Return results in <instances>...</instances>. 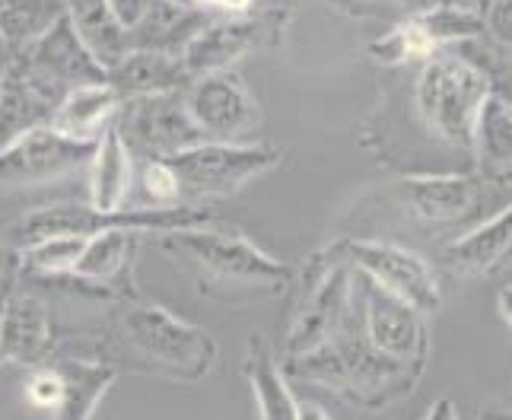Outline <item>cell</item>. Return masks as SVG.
I'll list each match as a JSON object with an SVG mask.
<instances>
[{
	"mask_svg": "<svg viewBox=\"0 0 512 420\" xmlns=\"http://www.w3.org/2000/svg\"><path fill=\"white\" fill-rule=\"evenodd\" d=\"M7 61H10V48H7V45H0V80H4Z\"/></svg>",
	"mask_w": 512,
	"mask_h": 420,
	"instance_id": "obj_41",
	"label": "cell"
},
{
	"mask_svg": "<svg viewBox=\"0 0 512 420\" xmlns=\"http://www.w3.org/2000/svg\"><path fill=\"white\" fill-rule=\"evenodd\" d=\"M280 363H284L290 379L319 385V389H328L331 395L347 401L350 408L363 411H385L395 401L414 395L423 370H427V366L385 357L366 341L357 309V290H353L350 315L328 341Z\"/></svg>",
	"mask_w": 512,
	"mask_h": 420,
	"instance_id": "obj_2",
	"label": "cell"
},
{
	"mask_svg": "<svg viewBox=\"0 0 512 420\" xmlns=\"http://www.w3.org/2000/svg\"><path fill=\"white\" fill-rule=\"evenodd\" d=\"M379 207L395 214L401 226L427 236H446L471 230L490 214H497L509 198V185L490 182L478 172L446 175H401L379 191Z\"/></svg>",
	"mask_w": 512,
	"mask_h": 420,
	"instance_id": "obj_4",
	"label": "cell"
},
{
	"mask_svg": "<svg viewBox=\"0 0 512 420\" xmlns=\"http://www.w3.org/2000/svg\"><path fill=\"white\" fill-rule=\"evenodd\" d=\"M55 109H58V102L13 61V51H10L4 80H0V150L13 144L16 137L51 125Z\"/></svg>",
	"mask_w": 512,
	"mask_h": 420,
	"instance_id": "obj_19",
	"label": "cell"
},
{
	"mask_svg": "<svg viewBox=\"0 0 512 420\" xmlns=\"http://www.w3.org/2000/svg\"><path fill=\"white\" fill-rule=\"evenodd\" d=\"M242 373L249 379L258 420H296L299 398L290 389V376L284 370V363L277 360L274 347L264 338L258 335L249 338Z\"/></svg>",
	"mask_w": 512,
	"mask_h": 420,
	"instance_id": "obj_22",
	"label": "cell"
},
{
	"mask_svg": "<svg viewBox=\"0 0 512 420\" xmlns=\"http://www.w3.org/2000/svg\"><path fill=\"white\" fill-rule=\"evenodd\" d=\"M179 179L182 204H210L242 191L249 182L268 175L284 163V150L268 144H223V140H204V144L182 150L166 160Z\"/></svg>",
	"mask_w": 512,
	"mask_h": 420,
	"instance_id": "obj_7",
	"label": "cell"
},
{
	"mask_svg": "<svg viewBox=\"0 0 512 420\" xmlns=\"http://www.w3.org/2000/svg\"><path fill=\"white\" fill-rule=\"evenodd\" d=\"M420 420H462V414H458V408L452 405L449 398H439L436 405L427 414H423Z\"/></svg>",
	"mask_w": 512,
	"mask_h": 420,
	"instance_id": "obj_35",
	"label": "cell"
},
{
	"mask_svg": "<svg viewBox=\"0 0 512 420\" xmlns=\"http://www.w3.org/2000/svg\"><path fill=\"white\" fill-rule=\"evenodd\" d=\"M115 131L134 160H169L207 140L188 112L185 90L121 99Z\"/></svg>",
	"mask_w": 512,
	"mask_h": 420,
	"instance_id": "obj_8",
	"label": "cell"
},
{
	"mask_svg": "<svg viewBox=\"0 0 512 420\" xmlns=\"http://www.w3.org/2000/svg\"><path fill=\"white\" fill-rule=\"evenodd\" d=\"M436 4L458 7V10H478V7H481V0H436Z\"/></svg>",
	"mask_w": 512,
	"mask_h": 420,
	"instance_id": "obj_39",
	"label": "cell"
},
{
	"mask_svg": "<svg viewBox=\"0 0 512 420\" xmlns=\"http://www.w3.org/2000/svg\"><path fill=\"white\" fill-rule=\"evenodd\" d=\"M137 163V175L134 182L140 185V195H144V204L140 207H175L182 204L179 198V179L166 160H134Z\"/></svg>",
	"mask_w": 512,
	"mask_h": 420,
	"instance_id": "obj_29",
	"label": "cell"
},
{
	"mask_svg": "<svg viewBox=\"0 0 512 420\" xmlns=\"http://www.w3.org/2000/svg\"><path fill=\"white\" fill-rule=\"evenodd\" d=\"M121 96L109 83H83L74 86L51 115V128L83 140V144H99V137L115 125Z\"/></svg>",
	"mask_w": 512,
	"mask_h": 420,
	"instance_id": "obj_24",
	"label": "cell"
},
{
	"mask_svg": "<svg viewBox=\"0 0 512 420\" xmlns=\"http://www.w3.org/2000/svg\"><path fill=\"white\" fill-rule=\"evenodd\" d=\"M255 7H258V0H217L214 16H242V13H252Z\"/></svg>",
	"mask_w": 512,
	"mask_h": 420,
	"instance_id": "obj_34",
	"label": "cell"
},
{
	"mask_svg": "<svg viewBox=\"0 0 512 420\" xmlns=\"http://www.w3.org/2000/svg\"><path fill=\"white\" fill-rule=\"evenodd\" d=\"M0 366H4V357H0Z\"/></svg>",
	"mask_w": 512,
	"mask_h": 420,
	"instance_id": "obj_44",
	"label": "cell"
},
{
	"mask_svg": "<svg viewBox=\"0 0 512 420\" xmlns=\"http://www.w3.org/2000/svg\"><path fill=\"white\" fill-rule=\"evenodd\" d=\"M156 249L166 252L182 271H188L204 296L220 303H245L252 296H271L293 284L296 268L290 261L264 252L236 226H191L153 236Z\"/></svg>",
	"mask_w": 512,
	"mask_h": 420,
	"instance_id": "obj_3",
	"label": "cell"
},
{
	"mask_svg": "<svg viewBox=\"0 0 512 420\" xmlns=\"http://www.w3.org/2000/svg\"><path fill=\"white\" fill-rule=\"evenodd\" d=\"M61 350V331L39 290L7 284L0 293V357L35 370Z\"/></svg>",
	"mask_w": 512,
	"mask_h": 420,
	"instance_id": "obj_15",
	"label": "cell"
},
{
	"mask_svg": "<svg viewBox=\"0 0 512 420\" xmlns=\"http://www.w3.org/2000/svg\"><path fill=\"white\" fill-rule=\"evenodd\" d=\"M341 252L353 271L376 280L382 290L401 296L417 312L433 315L443 306V293H439L433 265L420 252L408 249V245L373 236H344Z\"/></svg>",
	"mask_w": 512,
	"mask_h": 420,
	"instance_id": "obj_11",
	"label": "cell"
},
{
	"mask_svg": "<svg viewBox=\"0 0 512 420\" xmlns=\"http://www.w3.org/2000/svg\"><path fill=\"white\" fill-rule=\"evenodd\" d=\"M13 61L42 86V90L61 102L74 86L83 83H109L105 67L93 58V51L83 45L77 29L70 26L67 16L51 23L39 39H32L23 48H10Z\"/></svg>",
	"mask_w": 512,
	"mask_h": 420,
	"instance_id": "obj_14",
	"label": "cell"
},
{
	"mask_svg": "<svg viewBox=\"0 0 512 420\" xmlns=\"http://www.w3.org/2000/svg\"><path fill=\"white\" fill-rule=\"evenodd\" d=\"M284 29L287 10L280 7H255L252 13L242 16H210L207 26L182 51V61L191 77L233 70L242 58L255 55V51L280 45Z\"/></svg>",
	"mask_w": 512,
	"mask_h": 420,
	"instance_id": "obj_10",
	"label": "cell"
},
{
	"mask_svg": "<svg viewBox=\"0 0 512 420\" xmlns=\"http://www.w3.org/2000/svg\"><path fill=\"white\" fill-rule=\"evenodd\" d=\"M4 287H7V284H4V271H0V293H4Z\"/></svg>",
	"mask_w": 512,
	"mask_h": 420,
	"instance_id": "obj_43",
	"label": "cell"
},
{
	"mask_svg": "<svg viewBox=\"0 0 512 420\" xmlns=\"http://www.w3.org/2000/svg\"><path fill=\"white\" fill-rule=\"evenodd\" d=\"M478 16L484 23V35L512 51V0H481Z\"/></svg>",
	"mask_w": 512,
	"mask_h": 420,
	"instance_id": "obj_32",
	"label": "cell"
},
{
	"mask_svg": "<svg viewBox=\"0 0 512 420\" xmlns=\"http://www.w3.org/2000/svg\"><path fill=\"white\" fill-rule=\"evenodd\" d=\"M137 245H140V236L128 233V230H105L96 236H86V245H83V252L77 258L74 271H70V277H77L83 284L115 296V300L118 296H134V293H140L131 284Z\"/></svg>",
	"mask_w": 512,
	"mask_h": 420,
	"instance_id": "obj_17",
	"label": "cell"
},
{
	"mask_svg": "<svg viewBox=\"0 0 512 420\" xmlns=\"http://www.w3.org/2000/svg\"><path fill=\"white\" fill-rule=\"evenodd\" d=\"M474 172L512 188V102L493 93L484 99L471 150Z\"/></svg>",
	"mask_w": 512,
	"mask_h": 420,
	"instance_id": "obj_25",
	"label": "cell"
},
{
	"mask_svg": "<svg viewBox=\"0 0 512 420\" xmlns=\"http://www.w3.org/2000/svg\"><path fill=\"white\" fill-rule=\"evenodd\" d=\"M64 16L77 29L83 45L93 51V58L109 70L128 55V32L115 23V16L105 0H61Z\"/></svg>",
	"mask_w": 512,
	"mask_h": 420,
	"instance_id": "obj_26",
	"label": "cell"
},
{
	"mask_svg": "<svg viewBox=\"0 0 512 420\" xmlns=\"http://www.w3.org/2000/svg\"><path fill=\"white\" fill-rule=\"evenodd\" d=\"M210 20V13L194 10L172 0H153L147 16L128 32V51H160V55L182 58L188 42Z\"/></svg>",
	"mask_w": 512,
	"mask_h": 420,
	"instance_id": "obj_21",
	"label": "cell"
},
{
	"mask_svg": "<svg viewBox=\"0 0 512 420\" xmlns=\"http://www.w3.org/2000/svg\"><path fill=\"white\" fill-rule=\"evenodd\" d=\"M509 252H512V201H506L497 214H490L462 236H455L443 255L449 271L462 277H481L503 265Z\"/></svg>",
	"mask_w": 512,
	"mask_h": 420,
	"instance_id": "obj_18",
	"label": "cell"
},
{
	"mask_svg": "<svg viewBox=\"0 0 512 420\" xmlns=\"http://www.w3.org/2000/svg\"><path fill=\"white\" fill-rule=\"evenodd\" d=\"M109 4V10H112V16H115V23L125 29V32H131L140 20L147 16V10H150V4L153 0H105Z\"/></svg>",
	"mask_w": 512,
	"mask_h": 420,
	"instance_id": "obj_33",
	"label": "cell"
},
{
	"mask_svg": "<svg viewBox=\"0 0 512 420\" xmlns=\"http://www.w3.org/2000/svg\"><path fill=\"white\" fill-rule=\"evenodd\" d=\"M0 45H4V42H0Z\"/></svg>",
	"mask_w": 512,
	"mask_h": 420,
	"instance_id": "obj_46",
	"label": "cell"
},
{
	"mask_svg": "<svg viewBox=\"0 0 512 420\" xmlns=\"http://www.w3.org/2000/svg\"><path fill=\"white\" fill-rule=\"evenodd\" d=\"M134 191V156L125 140L118 137L115 125L99 137L96 153L86 169V204L99 210H118L131 204Z\"/></svg>",
	"mask_w": 512,
	"mask_h": 420,
	"instance_id": "obj_23",
	"label": "cell"
},
{
	"mask_svg": "<svg viewBox=\"0 0 512 420\" xmlns=\"http://www.w3.org/2000/svg\"><path fill=\"white\" fill-rule=\"evenodd\" d=\"M51 366L58 370L61 379V395L58 405L48 417L51 420H93L102 408V398L112 392L118 379V370L112 363L86 354H70V350H58L51 357Z\"/></svg>",
	"mask_w": 512,
	"mask_h": 420,
	"instance_id": "obj_16",
	"label": "cell"
},
{
	"mask_svg": "<svg viewBox=\"0 0 512 420\" xmlns=\"http://www.w3.org/2000/svg\"><path fill=\"white\" fill-rule=\"evenodd\" d=\"M61 16V0H0V42L7 48H23Z\"/></svg>",
	"mask_w": 512,
	"mask_h": 420,
	"instance_id": "obj_28",
	"label": "cell"
},
{
	"mask_svg": "<svg viewBox=\"0 0 512 420\" xmlns=\"http://www.w3.org/2000/svg\"><path fill=\"white\" fill-rule=\"evenodd\" d=\"M474 420H481V417H474Z\"/></svg>",
	"mask_w": 512,
	"mask_h": 420,
	"instance_id": "obj_45",
	"label": "cell"
},
{
	"mask_svg": "<svg viewBox=\"0 0 512 420\" xmlns=\"http://www.w3.org/2000/svg\"><path fill=\"white\" fill-rule=\"evenodd\" d=\"M86 245V236H45L32 245L16 249V274L20 280H51V277H64L74 271L77 258Z\"/></svg>",
	"mask_w": 512,
	"mask_h": 420,
	"instance_id": "obj_27",
	"label": "cell"
},
{
	"mask_svg": "<svg viewBox=\"0 0 512 420\" xmlns=\"http://www.w3.org/2000/svg\"><path fill=\"white\" fill-rule=\"evenodd\" d=\"M172 4H185V7H191V0H172ZM194 10H198V7H194Z\"/></svg>",
	"mask_w": 512,
	"mask_h": 420,
	"instance_id": "obj_42",
	"label": "cell"
},
{
	"mask_svg": "<svg viewBox=\"0 0 512 420\" xmlns=\"http://www.w3.org/2000/svg\"><path fill=\"white\" fill-rule=\"evenodd\" d=\"M185 105L207 140L252 144L261 128V109L236 70H214L185 86Z\"/></svg>",
	"mask_w": 512,
	"mask_h": 420,
	"instance_id": "obj_13",
	"label": "cell"
},
{
	"mask_svg": "<svg viewBox=\"0 0 512 420\" xmlns=\"http://www.w3.org/2000/svg\"><path fill=\"white\" fill-rule=\"evenodd\" d=\"M112 90L121 99L131 96H156V93H179L194 80L182 58L160 55V51H128L115 67L105 70Z\"/></svg>",
	"mask_w": 512,
	"mask_h": 420,
	"instance_id": "obj_20",
	"label": "cell"
},
{
	"mask_svg": "<svg viewBox=\"0 0 512 420\" xmlns=\"http://www.w3.org/2000/svg\"><path fill=\"white\" fill-rule=\"evenodd\" d=\"M96 144H83L51 125L35 128L0 150V191H42L86 175Z\"/></svg>",
	"mask_w": 512,
	"mask_h": 420,
	"instance_id": "obj_9",
	"label": "cell"
},
{
	"mask_svg": "<svg viewBox=\"0 0 512 420\" xmlns=\"http://www.w3.org/2000/svg\"><path fill=\"white\" fill-rule=\"evenodd\" d=\"M58 395H61V379H58L55 366H51V360L42 363V366H35V370H29L26 385H23V398H26V405L32 411L51 414L58 405Z\"/></svg>",
	"mask_w": 512,
	"mask_h": 420,
	"instance_id": "obj_31",
	"label": "cell"
},
{
	"mask_svg": "<svg viewBox=\"0 0 512 420\" xmlns=\"http://www.w3.org/2000/svg\"><path fill=\"white\" fill-rule=\"evenodd\" d=\"M497 309H500L503 319L512 325V284H509V287H503V290L497 293Z\"/></svg>",
	"mask_w": 512,
	"mask_h": 420,
	"instance_id": "obj_37",
	"label": "cell"
},
{
	"mask_svg": "<svg viewBox=\"0 0 512 420\" xmlns=\"http://www.w3.org/2000/svg\"><path fill=\"white\" fill-rule=\"evenodd\" d=\"M191 7H198V10H204V13L214 16V10H217V0H191Z\"/></svg>",
	"mask_w": 512,
	"mask_h": 420,
	"instance_id": "obj_40",
	"label": "cell"
},
{
	"mask_svg": "<svg viewBox=\"0 0 512 420\" xmlns=\"http://www.w3.org/2000/svg\"><path fill=\"white\" fill-rule=\"evenodd\" d=\"M217 223V214L207 204H175V207H140L128 204L118 210H99L80 201H58L35 207L13 226V252L45 236H96L105 230H128L137 236H163L172 230Z\"/></svg>",
	"mask_w": 512,
	"mask_h": 420,
	"instance_id": "obj_6",
	"label": "cell"
},
{
	"mask_svg": "<svg viewBox=\"0 0 512 420\" xmlns=\"http://www.w3.org/2000/svg\"><path fill=\"white\" fill-rule=\"evenodd\" d=\"M478 417L481 420H512V408H487Z\"/></svg>",
	"mask_w": 512,
	"mask_h": 420,
	"instance_id": "obj_38",
	"label": "cell"
},
{
	"mask_svg": "<svg viewBox=\"0 0 512 420\" xmlns=\"http://www.w3.org/2000/svg\"><path fill=\"white\" fill-rule=\"evenodd\" d=\"M296 420H331V414L322 405H315V401H299Z\"/></svg>",
	"mask_w": 512,
	"mask_h": 420,
	"instance_id": "obj_36",
	"label": "cell"
},
{
	"mask_svg": "<svg viewBox=\"0 0 512 420\" xmlns=\"http://www.w3.org/2000/svg\"><path fill=\"white\" fill-rule=\"evenodd\" d=\"M433 4L436 0H331V7H338L347 16H357V20H385L392 26Z\"/></svg>",
	"mask_w": 512,
	"mask_h": 420,
	"instance_id": "obj_30",
	"label": "cell"
},
{
	"mask_svg": "<svg viewBox=\"0 0 512 420\" xmlns=\"http://www.w3.org/2000/svg\"><path fill=\"white\" fill-rule=\"evenodd\" d=\"M353 290H357V309L366 341L379 354L392 357L398 363L427 366L430 357V335H427V315L417 312L401 296L382 290L376 280L353 271Z\"/></svg>",
	"mask_w": 512,
	"mask_h": 420,
	"instance_id": "obj_12",
	"label": "cell"
},
{
	"mask_svg": "<svg viewBox=\"0 0 512 420\" xmlns=\"http://www.w3.org/2000/svg\"><path fill=\"white\" fill-rule=\"evenodd\" d=\"M90 338L93 350L86 357L112 363L118 373L128 370L163 382H204L220 363V347L207 328L144 300L140 293L105 303Z\"/></svg>",
	"mask_w": 512,
	"mask_h": 420,
	"instance_id": "obj_1",
	"label": "cell"
},
{
	"mask_svg": "<svg viewBox=\"0 0 512 420\" xmlns=\"http://www.w3.org/2000/svg\"><path fill=\"white\" fill-rule=\"evenodd\" d=\"M487 96V70L458 51L443 48L420 67V77L414 83V112L420 128L430 137L471 160L474 128H478V115Z\"/></svg>",
	"mask_w": 512,
	"mask_h": 420,
	"instance_id": "obj_5",
	"label": "cell"
}]
</instances>
